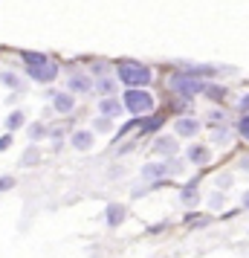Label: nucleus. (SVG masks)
I'll return each mask as SVG.
<instances>
[{"instance_id":"1a4fd4ad","label":"nucleus","mask_w":249,"mask_h":258,"mask_svg":"<svg viewBox=\"0 0 249 258\" xmlns=\"http://www.w3.org/2000/svg\"><path fill=\"white\" fill-rule=\"evenodd\" d=\"M70 142H72V148H75V151H90V148H93V142H96V134H93V131H75Z\"/></svg>"},{"instance_id":"423d86ee","label":"nucleus","mask_w":249,"mask_h":258,"mask_svg":"<svg viewBox=\"0 0 249 258\" xmlns=\"http://www.w3.org/2000/svg\"><path fill=\"white\" fill-rule=\"evenodd\" d=\"M125 218H128V206H125V203H107L105 221H107V226H110V229H116Z\"/></svg>"},{"instance_id":"7ed1b4c3","label":"nucleus","mask_w":249,"mask_h":258,"mask_svg":"<svg viewBox=\"0 0 249 258\" xmlns=\"http://www.w3.org/2000/svg\"><path fill=\"white\" fill-rule=\"evenodd\" d=\"M125 107L131 110V113H136V116H142V113H151L154 110V96L148 93V90H142V87H131V90H125Z\"/></svg>"},{"instance_id":"b1692460","label":"nucleus","mask_w":249,"mask_h":258,"mask_svg":"<svg viewBox=\"0 0 249 258\" xmlns=\"http://www.w3.org/2000/svg\"><path fill=\"white\" fill-rule=\"evenodd\" d=\"M93 131L96 134H107V131H110V116H96Z\"/></svg>"},{"instance_id":"bb28decb","label":"nucleus","mask_w":249,"mask_h":258,"mask_svg":"<svg viewBox=\"0 0 249 258\" xmlns=\"http://www.w3.org/2000/svg\"><path fill=\"white\" fill-rule=\"evenodd\" d=\"M212 140H214V142H220V145H223V142H229V128H214Z\"/></svg>"},{"instance_id":"7c9ffc66","label":"nucleus","mask_w":249,"mask_h":258,"mask_svg":"<svg viewBox=\"0 0 249 258\" xmlns=\"http://www.w3.org/2000/svg\"><path fill=\"white\" fill-rule=\"evenodd\" d=\"M217 186H220V188H229V186H232V177H229V174H220V177H217Z\"/></svg>"},{"instance_id":"393cba45","label":"nucleus","mask_w":249,"mask_h":258,"mask_svg":"<svg viewBox=\"0 0 249 258\" xmlns=\"http://www.w3.org/2000/svg\"><path fill=\"white\" fill-rule=\"evenodd\" d=\"M237 134H240L243 140H249V113H243V116L237 119Z\"/></svg>"},{"instance_id":"2eb2a0df","label":"nucleus","mask_w":249,"mask_h":258,"mask_svg":"<svg viewBox=\"0 0 249 258\" xmlns=\"http://www.w3.org/2000/svg\"><path fill=\"white\" fill-rule=\"evenodd\" d=\"M154 154L174 157V154H177V140H171V137H159V140L154 142Z\"/></svg>"},{"instance_id":"f257e3e1","label":"nucleus","mask_w":249,"mask_h":258,"mask_svg":"<svg viewBox=\"0 0 249 258\" xmlns=\"http://www.w3.org/2000/svg\"><path fill=\"white\" fill-rule=\"evenodd\" d=\"M116 76L119 82H125V87H145V84L154 79V73H151V67L148 64H142V61H119L116 64Z\"/></svg>"},{"instance_id":"6ab92c4d","label":"nucleus","mask_w":249,"mask_h":258,"mask_svg":"<svg viewBox=\"0 0 249 258\" xmlns=\"http://www.w3.org/2000/svg\"><path fill=\"white\" fill-rule=\"evenodd\" d=\"M44 137H47V125L44 122H32L29 125V140L38 142V140H44Z\"/></svg>"},{"instance_id":"9b49d317","label":"nucleus","mask_w":249,"mask_h":258,"mask_svg":"<svg viewBox=\"0 0 249 258\" xmlns=\"http://www.w3.org/2000/svg\"><path fill=\"white\" fill-rule=\"evenodd\" d=\"M52 107H55V113H70L75 107V99H72V93H52Z\"/></svg>"},{"instance_id":"f03ea898","label":"nucleus","mask_w":249,"mask_h":258,"mask_svg":"<svg viewBox=\"0 0 249 258\" xmlns=\"http://www.w3.org/2000/svg\"><path fill=\"white\" fill-rule=\"evenodd\" d=\"M168 87H171V93H177L180 99H194V96H200V93H206V87L209 84L203 82V79H197V76H191V73H177V76H171L168 79Z\"/></svg>"},{"instance_id":"473e14b6","label":"nucleus","mask_w":249,"mask_h":258,"mask_svg":"<svg viewBox=\"0 0 249 258\" xmlns=\"http://www.w3.org/2000/svg\"><path fill=\"white\" fill-rule=\"evenodd\" d=\"M209 122H223V110H212V113H209Z\"/></svg>"},{"instance_id":"412c9836","label":"nucleus","mask_w":249,"mask_h":258,"mask_svg":"<svg viewBox=\"0 0 249 258\" xmlns=\"http://www.w3.org/2000/svg\"><path fill=\"white\" fill-rule=\"evenodd\" d=\"M209 221H212L209 215H186V226H197L200 229V226H209Z\"/></svg>"},{"instance_id":"ddd939ff","label":"nucleus","mask_w":249,"mask_h":258,"mask_svg":"<svg viewBox=\"0 0 249 258\" xmlns=\"http://www.w3.org/2000/svg\"><path fill=\"white\" fill-rule=\"evenodd\" d=\"M70 90L72 93H90L93 90V82H90V76H84V73H75L70 79Z\"/></svg>"},{"instance_id":"72a5a7b5","label":"nucleus","mask_w":249,"mask_h":258,"mask_svg":"<svg viewBox=\"0 0 249 258\" xmlns=\"http://www.w3.org/2000/svg\"><path fill=\"white\" fill-rule=\"evenodd\" d=\"M240 203H243V209H249V191H243V198H240Z\"/></svg>"},{"instance_id":"c85d7f7f","label":"nucleus","mask_w":249,"mask_h":258,"mask_svg":"<svg viewBox=\"0 0 249 258\" xmlns=\"http://www.w3.org/2000/svg\"><path fill=\"white\" fill-rule=\"evenodd\" d=\"M209 203H212V209H220V206H223V195H220V191H214L212 198H209Z\"/></svg>"},{"instance_id":"dca6fc26","label":"nucleus","mask_w":249,"mask_h":258,"mask_svg":"<svg viewBox=\"0 0 249 258\" xmlns=\"http://www.w3.org/2000/svg\"><path fill=\"white\" fill-rule=\"evenodd\" d=\"M21 58H24L26 67H35V64H47V55L44 52H32V49H26V52H21Z\"/></svg>"},{"instance_id":"f8f14e48","label":"nucleus","mask_w":249,"mask_h":258,"mask_svg":"<svg viewBox=\"0 0 249 258\" xmlns=\"http://www.w3.org/2000/svg\"><path fill=\"white\" fill-rule=\"evenodd\" d=\"M99 110H102V116H119V113H122V110H125V102H119V99H110V96H107V99H102V102H99Z\"/></svg>"},{"instance_id":"0eeeda50","label":"nucleus","mask_w":249,"mask_h":258,"mask_svg":"<svg viewBox=\"0 0 249 258\" xmlns=\"http://www.w3.org/2000/svg\"><path fill=\"white\" fill-rule=\"evenodd\" d=\"M197 177L194 180H189L186 186H183V191H180V200H183V206H189V209H194L197 206V200H200V195H197Z\"/></svg>"},{"instance_id":"5701e85b","label":"nucleus","mask_w":249,"mask_h":258,"mask_svg":"<svg viewBox=\"0 0 249 258\" xmlns=\"http://www.w3.org/2000/svg\"><path fill=\"white\" fill-rule=\"evenodd\" d=\"M0 82L6 84V87H12V90H18V87H21V79H18V76H15V73H0Z\"/></svg>"},{"instance_id":"9d476101","label":"nucleus","mask_w":249,"mask_h":258,"mask_svg":"<svg viewBox=\"0 0 249 258\" xmlns=\"http://www.w3.org/2000/svg\"><path fill=\"white\" fill-rule=\"evenodd\" d=\"M186 157H189V163H191V165H206L209 160H212V151H209L206 145H191Z\"/></svg>"},{"instance_id":"aec40b11","label":"nucleus","mask_w":249,"mask_h":258,"mask_svg":"<svg viewBox=\"0 0 249 258\" xmlns=\"http://www.w3.org/2000/svg\"><path fill=\"white\" fill-rule=\"evenodd\" d=\"M96 87H99V93L110 96V93H113V90H116V82H113V79H107V76H102V79L96 82Z\"/></svg>"},{"instance_id":"a878e982","label":"nucleus","mask_w":249,"mask_h":258,"mask_svg":"<svg viewBox=\"0 0 249 258\" xmlns=\"http://www.w3.org/2000/svg\"><path fill=\"white\" fill-rule=\"evenodd\" d=\"M38 160H41V154H38L35 148H29V151H26L24 157H21V165H35Z\"/></svg>"},{"instance_id":"4be33fe9","label":"nucleus","mask_w":249,"mask_h":258,"mask_svg":"<svg viewBox=\"0 0 249 258\" xmlns=\"http://www.w3.org/2000/svg\"><path fill=\"white\" fill-rule=\"evenodd\" d=\"M206 96H209L212 102H220V99H226V87H220V84H209V87H206Z\"/></svg>"},{"instance_id":"a211bd4d","label":"nucleus","mask_w":249,"mask_h":258,"mask_svg":"<svg viewBox=\"0 0 249 258\" xmlns=\"http://www.w3.org/2000/svg\"><path fill=\"white\" fill-rule=\"evenodd\" d=\"M162 122H165V116H162V113H156L151 122H142V134H156V131L162 128Z\"/></svg>"},{"instance_id":"39448f33","label":"nucleus","mask_w":249,"mask_h":258,"mask_svg":"<svg viewBox=\"0 0 249 258\" xmlns=\"http://www.w3.org/2000/svg\"><path fill=\"white\" fill-rule=\"evenodd\" d=\"M168 174H171V165L168 163H145L142 165V177L151 180V183H162Z\"/></svg>"},{"instance_id":"c756f323","label":"nucleus","mask_w":249,"mask_h":258,"mask_svg":"<svg viewBox=\"0 0 249 258\" xmlns=\"http://www.w3.org/2000/svg\"><path fill=\"white\" fill-rule=\"evenodd\" d=\"M9 145H12V131H9V134H3V137H0V151H6V148H9Z\"/></svg>"},{"instance_id":"20e7f679","label":"nucleus","mask_w":249,"mask_h":258,"mask_svg":"<svg viewBox=\"0 0 249 258\" xmlns=\"http://www.w3.org/2000/svg\"><path fill=\"white\" fill-rule=\"evenodd\" d=\"M26 73H29L32 82L49 84V82H55V76H58V64H52V61H47V64H35V67H26Z\"/></svg>"},{"instance_id":"f3484780","label":"nucleus","mask_w":249,"mask_h":258,"mask_svg":"<svg viewBox=\"0 0 249 258\" xmlns=\"http://www.w3.org/2000/svg\"><path fill=\"white\" fill-rule=\"evenodd\" d=\"M24 122H26L24 110H12V113L6 116V131H18V128H24Z\"/></svg>"},{"instance_id":"6e6552de","label":"nucleus","mask_w":249,"mask_h":258,"mask_svg":"<svg viewBox=\"0 0 249 258\" xmlns=\"http://www.w3.org/2000/svg\"><path fill=\"white\" fill-rule=\"evenodd\" d=\"M174 134H180V137H194V134H200V122L194 116H183V119H177Z\"/></svg>"},{"instance_id":"cd10ccee","label":"nucleus","mask_w":249,"mask_h":258,"mask_svg":"<svg viewBox=\"0 0 249 258\" xmlns=\"http://www.w3.org/2000/svg\"><path fill=\"white\" fill-rule=\"evenodd\" d=\"M15 188V177H0V191H9Z\"/></svg>"},{"instance_id":"4468645a","label":"nucleus","mask_w":249,"mask_h":258,"mask_svg":"<svg viewBox=\"0 0 249 258\" xmlns=\"http://www.w3.org/2000/svg\"><path fill=\"white\" fill-rule=\"evenodd\" d=\"M183 70L191 73V76H197V79H212V76H217V67L214 64H189Z\"/></svg>"},{"instance_id":"f704fd0d","label":"nucleus","mask_w":249,"mask_h":258,"mask_svg":"<svg viewBox=\"0 0 249 258\" xmlns=\"http://www.w3.org/2000/svg\"><path fill=\"white\" fill-rule=\"evenodd\" d=\"M240 168H249V157H246V160H243V163H240Z\"/></svg>"},{"instance_id":"2f4dec72","label":"nucleus","mask_w":249,"mask_h":258,"mask_svg":"<svg viewBox=\"0 0 249 258\" xmlns=\"http://www.w3.org/2000/svg\"><path fill=\"white\" fill-rule=\"evenodd\" d=\"M237 110L249 113V93H246V96H240V102H237Z\"/></svg>"}]
</instances>
